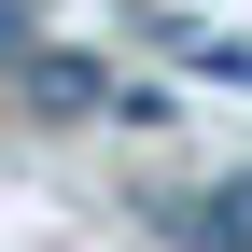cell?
I'll return each instance as SVG.
<instances>
[{"instance_id": "obj_2", "label": "cell", "mask_w": 252, "mask_h": 252, "mask_svg": "<svg viewBox=\"0 0 252 252\" xmlns=\"http://www.w3.org/2000/svg\"><path fill=\"white\" fill-rule=\"evenodd\" d=\"M126 84L98 70V56H28V112H56V126H84V112H112Z\"/></svg>"}, {"instance_id": "obj_1", "label": "cell", "mask_w": 252, "mask_h": 252, "mask_svg": "<svg viewBox=\"0 0 252 252\" xmlns=\"http://www.w3.org/2000/svg\"><path fill=\"white\" fill-rule=\"evenodd\" d=\"M168 252H252V168L238 182H196V196H140Z\"/></svg>"}, {"instance_id": "obj_3", "label": "cell", "mask_w": 252, "mask_h": 252, "mask_svg": "<svg viewBox=\"0 0 252 252\" xmlns=\"http://www.w3.org/2000/svg\"><path fill=\"white\" fill-rule=\"evenodd\" d=\"M182 56H196L210 84H252V42H210V28H182Z\"/></svg>"}]
</instances>
